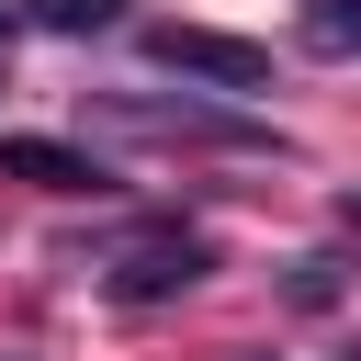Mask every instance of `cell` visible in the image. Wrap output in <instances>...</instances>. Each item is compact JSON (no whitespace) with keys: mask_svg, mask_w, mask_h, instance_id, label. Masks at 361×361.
I'll return each instance as SVG.
<instances>
[{"mask_svg":"<svg viewBox=\"0 0 361 361\" xmlns=\"http://www.w3.org/2000/svg\"><path fill=\"white\" fill-rule=\"evenodd\" d=\"M203 271H214V237H203V226H169V214L90 248V282H102L113 305H169V293H192Z\"/></svg>","mask_w":361,"mask_h":361,"instance_id":"obj_1","label":"cell"},{"mask_svg":"<svg viewBox=\"0 0 361 361\" xmlns=\"http://www.w3.org/2000/svg\"><path fill=\"white\" fill-rule=\"evenodd\" d=\"M90 124L102 135H147V147H282L271 124H248L226 102H169V90H102Z\"/></svg>","mask_w":361,"mask_h":361,"instance_id":"obj_2","label":"cell"},{"mask_svg":"<svg viewBox=\"0 0 361 361\" xmlns=\"http://www.w3.org/2000/svg\"><path fill=\"white\" fill-rule=\"evenodd\" d=\"M147 56L180 79H214V90H271V45L214 34V23H147Z\"/></svg>","mask_w":361,"mask_h":361,"instance_id":"obj_3","label":"cell"},{"mask_svg":"<svg viewBox=\"0 0 361 361\" xmlns=\"http://www.w3.org/2000/svg\"><path fill=\"white\" fill-rule=\"evenodd\" d=\"M0 180H34V192H113L102 158L56 147V135H0Z\"/></svg>","mask_w":361,"mask_h":361,"instance_id":"obj_4","label":"cell"},{"mask_svg":"<svg viewBox=\"0 0 361 361\" xmlns=\"http://www.w3.org/2000/svg\"><path fill=\"white\" fill-rule=\"evenodd\" d=\"M293 45L350 68V56H361V0H305V11H293Z\"/></svg>","mask_w":361,"mask_h":361,"instance_id":"obj_5","label":"cell"},{"mask_svg":"<svg viewBox=\"0 0 361 361\" xmlns=\"http://www.w3.org/2000/svg\"><path fill=\"white\" fill-rule=\"evenodd\" d=\"M23 23H34V34H113L124 0H23Z\"/></svg>","mask_w":361,"mask_h":361,"instance_id":"obj_6","label":"cell"},{"mask_svg":"<svg viewBox=\"0 0 361 361\" xmlns=\"http://www.w3.org/2000/svg\"><path fill=\"white\" fill-rule=\"evenodd\" d=\"M282 293H293V305H327V293H338V259H293Z\"/></svg>","mask_w":361,"mask_h":361,"instance_id":"obj_7","label":"cell"},{"mask_svg":"<svg viewBox=\"0 0 361 361\" xmlns=\"http://www.w3.org/2000/svg\"><path fill=\"white\" fill-rule=\"evenodd\" d=\"M338 226H350V237H361V192H350V203H338Z\"/></svg>","mask_w":361,"mask_h":361,"instance_id":"obj_8","label":"cell"},{"mask_svg":"<svg viewBox=\"0 0 361 361\" xmlns=\"http://www.w3.org/2000/svg\"><path fill=\"white\" fill-rule=\"evenodd\" d=\"M237 361H271V350H237Z\"/></svg>","mask_w":361,"mask_h":361,"instance_id":"obj_9","label":"cell"},{"mask_svg":"<svg viewBox=\"0 0 361 361\" xmlns=\"http://www.w3.org/2000/svg\"><path fill=\"white\" fill-rule=\"evenodd\" d=\"M0 361H23V350H0Z\"/></svg>","mask_w":361,"mask_h":361,"instance_id":"obj_10","label":"cell"}]
</instances>
